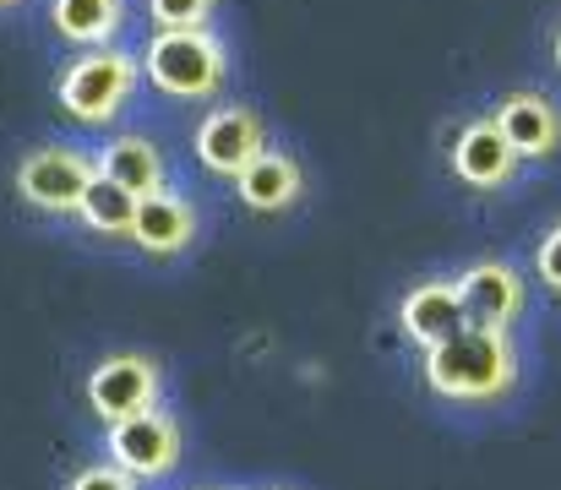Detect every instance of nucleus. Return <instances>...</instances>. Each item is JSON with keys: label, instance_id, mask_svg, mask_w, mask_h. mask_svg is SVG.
I'll use <instances>...</instances> for the list:
<instances>
[{"label": "nucleus", "instance_id": "0eeeda50", "mask_svg": "<svg viewBox=\"0 0 561 490\" xmlns=\"http://www.w3.org/2000/svg\"><path fill=\"white\" fill-rule=\"evenodd\" d=\"M110 458H115L126 475H137V480H159V475H170L175 458H181V431H175V420L159 414V409L131 414V420H115V425H110Z\"/></svg>", "mask_w": 561, "mask_h": 490}, {"label": "nucleus", "instance_id": "7ed1b4c3", "mask_svg": "<svg viewBox=\"0 0 561 490\" xmlns=\"http://www.w3.org/2000/svg\"><path fill=\"white\" fill-rule=\"evenodd\" d=\"M131 88H137V55L99 44V49L77 55V60L60 71L55 99H60V110H66L71 121H82V126H110V121L126 110Z\"/></svg>", "mask_w": 561, "mask_h": 490}, {"label": "nucleus", "instance_id": "aec40b11", "mask_svg": "<svg viewBox=\"0 0 561 490\" xmlns=\"http://www.w3.org/2000/svg\"><path fill=\"white\" fill-rule=\"evenodd\" d=\"M551 60H557V71H561V27H557V44H551Z\"/></svg>", "mask_w": 561, "mask_h": 490}, {"label": "nucleus", "instance_id": "1a4fd4ad", "mask_svg": "<svg viewBox=\"0 0 561 490\" xmlns=\"http://www.w3.org/2000/svg\"><path fill=\"white\" fill-rule=\"evenodd\" d=\"M518 148L502 137V126L491 121V115H474L463 132H458V143H453V174L463 180V185H474V191H502L513 174H518Z\"/></svg>", "mask_w": 561, "mask_h": 490}, {"label": "nucleus", "instance_id": "9d476101", "mask_svg": "<svg viewBox=\"0 0 561 490\" xmlns=\"http://www.w3.org/2000/svg\"><path fill=\"white\" fill-rule=\"evenodd\" d=\"M491 121L518 148V159H551L561 148V110L546 93H502Z\"/></svg>", "mask_w": 561, "mask_h": 490}, {"label": "nucleus", "instance_id": "ddd939ff", "mask_svg": "<svg viewBox=\"0 0 561 490\" xmlns=\"http://www.w3.org/2000/svg\"><path fill=\"white\" fill-rule=\"evenodd\" d=\"M300 163L289 159V153H262L256 163H245L240 174H234V196L251 207V213H284L295 196H300Z\"/></svg>", "mask_w": 561, "mask_h": 490}, {"label": "nucleus", "instance_id": "dca6fc26", "mask_svg": "<svg viewBox=\"0 0 561 490\" xmlns=\"http://www.w3.org/2000/svg\"><path fill=\"white\" fill-rule=\"evenodd\" d=\"M137 202H142L137 191H126V185H115L110 174H99V180L88 185L77 218H82L93 235H131V224H137Z\"/></svg>", "mask_w": 561, "mask_h": 490}, {"label": "nucleus", "instance_id": "9b49d317", "mask_svg": "<svg viewBox=\"0 0 561 490\" xmlns=\"http://www.w3.org/2000/svg\"><path fill=\"white\" fill-rule=\"evenodd\" d=\"M398 322H403V332H409L420 349H436V343H447L453 332H463V327H469V317H463L458 284L431 278V284H414V289L403 295Z\"/></svg>", "mask_w": 561, "mask_h": 490}, {"label": "nucleus", "instance_id": "423d86ee", "mask_svg": "<svg viewBox=\"0 0 561 490\" xmlns=\"http://www.w3.org/2000/svg\"><path fill=\"white\" fill-rule=\"evenodd\" d=\"M453 284H458V300H463L469 327H496V332H507V327L524 317L529 289H524V273L507 267V262H469Z\"/></svg>", "mask_w": 561, "mask_h": 490}, {"label": "nucleus", "instance_id": "f257e3e1", "mask_svg": "<svg viewBox=\"0 0 561 490\" xmlns=\"http://www.w3.org/2000/svg\"><path fill=\"white\" fill-rule=\"evenodd\" d=\"M518 381V349L496 327H463L425 349V387L453 403H496Z\"/></svg>", "mask_w": 561, "mask_h": 490}, {"label": "nucleus", "instance_id": "20e7f679", "mask_svg": "<svg viewBox=\"0 0 561 490\" xmlns=\"http://www.w3.org/2000/svg\"><path fill=\"white\" fill-rule=\"evenodd\" d=\"M159 387H164V376L148 354H110L88 376V403L104 425H115V420L159 409Z\"/></svg>", "mask_w": 561, "mask_h": 490}, {"label": "nucleus", "instance_id": "a211bd4d", "mask_svg": "<svg viewBox=\"0 0 561 490\" xmlns=\"http://www.w3.org/2000/svg\"><path fill=\"white\" fill-rule=\"evenodd\" d=\"M535 278H540L551 295H561V218L540 235V246H535Z\"/></svg>", "mask_w": 561, "mask_h": 490}, {"label": "nucleus", "instance_id": "412c9836", "mask_svg": "<svg viewBox=\"0 0 561 490\" xmlns=\"http://www.w3.org/2000/svg\"><path fill=\"white\" fill-rule=\"evenodd\" d=\"M0 5H16V0H0Z\"/></svg>", "mask_w": 561, "mask_h": 490}, {"label": "nucleus", "instance_id": "f03ea898", "mask_svg": "<svg viewBox=\"0 0 561 490\" xmlns=\"http://www.w3.org/2000/svg\"><path fill=\"white\" fill-rule=\"evenodd\" d=\"M142 71L170 99H213L224 82V44L207 27H159L142 49Z\"/></svg>", "mask_w": 561, "mask_h": 490}, {"label": "nucleus", "instance_id": "f3484780", "mask_svg": "<svg viewBox=\"0 0 561 490\" xmlns=\"http://www.w3.org/2000/svg\"><path fill=\"white\" fill-rule=\"evenodd\" d=\"M148 11H153L159 27H202L213 0H148Z\"/></svg>", "mask_w": 561, "mask_h": 490}, {"label": "nucleus", "instance_id": "39448f33", "mask_svg": "<svg viewBox=\"0 0 561 490\" xmlns=\"http://www.w3.org/2000/svg\"><path fill=\"white\" fill-rule=\"evenodd\" d=\"M93 180H99V169L71 148H33L16 163V191L38 213H77Z\"/></svg>", "mask_w": 561, "mask_h": 490}, {"label": "nucleus", "instance_id": "6ab92c4d", "mask_svg": "<svg viewBox=\"0 0 561 490\" xmlns=\"http://www.w3.org/2000/svg\"><path fill=\"white\" fill-rule=\"evenodd\" d=\"M71 490H137V475H126V469L110 458V464H88V469L71 480Z\"/></svg>", "mask_w": 561, "mask_h": 490}, {"label": "nucleus", "instance_id": "2eb2a0df", "mask_svg": "<svg viewBox=\"0 0 561 490\" xmlns=\"http://www.w3.org/2000/svg\"><path fill=\"white\" fill-rule=\"evenodd\" d=\"M49 16H55V33L60 38H71L82 49H99V44H110L121 33L126 0H55Z\"/></svg>", "mask_w": 561, "mask_h": 490}, {"label": "nucleus", "instance_id": "4468645a", "mask_svg": "<svg viewBox=\"0 0 561 490\" xmlns=\"http://www.w3.org/2000/svg\"><path fill=\"white\" fill-rule=\"evenodd\" d=\"M99 174H110L115 185L148 196V191H164V153L148 143V137H115L104 153H99Z\"/></svg>", "mask_w": 561, "mask_h": 490}, {"label": "nucleus", "instance_id": "6e6552de", "mask_svg": "<svg viewBox=\"0 0 561 490\" xmlns=\"http://www.w3.org/2000/svg\"><path fill=\"white\" fill-rule=\"evenodd\" d=\"M191 148H196V159H202L207 174H229L234 180L245 163H256L267 153V132H262V121L251 110H213L196 126Z\"/></svg>", "mask_w": 561, "mask_h": 490}, {"label": "nucleus", "instance_id": "f8f14e48", "mask_svg": "<svg viewBox=\"0 0 561 490\" xmlns=\"http://www.w3.org/2000/svg\"><path fill=\"white\" fill-rule=\"evenodd\" d=\"M191 235H196V213H191L186 196H175V191H148V196L137 202L131 240H137L148 257H175V251H186Z\"/></svg>", "mask_w": 561, "mask_h": 490}]
</instances>
